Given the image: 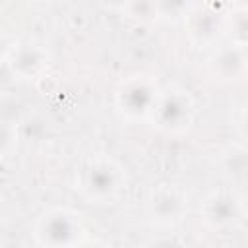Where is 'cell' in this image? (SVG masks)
<instances>
[{"mask_svg": "<svg viewBox=\"0 0 248 248\" xmlns=\"http://www.w3.org/2000/svg\"><path fill=\"white\" fill-rule=\"evenodd\" d=\"M205 219L211 221L213 225H227L231 221H234L236 217V207H234V200L231 198H223V196H213L209 200H205Z\"/></svg>", "mask_w": 248, "mask_h": 248, "instance_id": "3957f363", "label": "cell"}, {"mask_svg": "<svg viewBox=\"0 0 248 248\" xmlns=\"http://www.w3.org/2000/svg\"><path fill=\"white\" fill-rule=\"evenodd\" d=\"M122 174L110 159H97L83 172V190L91 200H112L120 190Z\"/></svg>", "mask_w": 248, "mask_h": 248, "instance_id": "6da1fadb", "label": "cell"}, {"mask_svg": "<svg viewBox=\"0 0 248 248\" xmlns=\"http://www.w3.org/2000/svg\"><path fill=\"white\" fill-rule=\"evenodd\" d=\"M79 221L74 213H68L66 209H58L54 213H48L43 217V225L37 229V234L41 236V242L48 244H72L79 242L81 234Z\"/></svg>", "mask_w": 248, "mask_h": 248, "instance_id": "7a4b0ae2", "label": "cell"}]
</instances>
